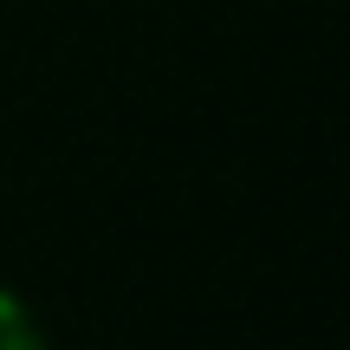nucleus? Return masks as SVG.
<instances>
[{
	"instance_id": "f257e3e1",
	"label": "nucleus",
	"mask_w": 350,
	"mask_h": 350,
	"mask_svg": "<svg viewBox=\"0 0 350 350\" xmlns=\"http://www.w3.org/2000/svg\"><path fill=\"white\" fill-rule=\"evenodd\" d=\"M0 350H52L39 318H33V305L20 292H7V286H0Z\"/></svg>"
}]
</instances>
